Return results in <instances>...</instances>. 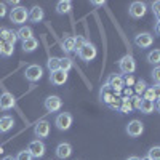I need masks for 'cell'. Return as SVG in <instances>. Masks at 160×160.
I'll use <instances>...</instances> for the list:
<instances>
[{"mask_svg": "<svg viewBox=\"0 0 160 160\" xmlns=\"http://www.w3.org/2000/svg\"><path fill=\"white\" fill-rule=\"evenodd\" d=\"M154 31H155V34H157V35H160V21H157L155 28H154Z\"/></svg>", "mask_w": 160, "mask_h": 160, "instance_id": "cell-40", "label": "cell"}, {"mask_svg": "<svg viewBox=\"0 0 160 160\" xmlns=\"http://www.w3.org/2000/svg\"><path fill=\"white\" fill-rule=\"evenodd\" d=\"M72 10V2L69 0H61L56 3V13L58 15H66V13H71Z\"/></svg>", "mask_w": 160, "mask_h": 160, "instance_id": "cell-19", "label": "cell"}, {"mask_svg": "<svg viewBox=\"0 0 160 160\" xmlns=\"http://www.w3.org/2000/svg\"><path fill=\"white\" fill-rule=\"evenodd\" d=\"M118 112L122 114H131L133 112V104H131V98H120V108H118Z\"/></svg>", "mask_w": 160, "mask_h": 160, "instance_id": "cell-18", "label": "cell"}, {"mask_svg": "<svg viewBox=\"0 0 160 160\" xmlns=\"http://www.w3.org/2000/svg\"><path fill=\"white\" fill-rule=\"evenodd\" d=\"M142 99H146V101H155V95H154V91H152L151 87H148V90L144 91Z\"/></svg>", "mask_w": 160, "mask_h": 160, "instance_id": "cell-34", "label": "cell"}, {"mask_svg": "<svg viewBox=\"0 0 160 160\" xmlns=\"http://www.w3.org/2000/svg\"><path fill=\"white\" fill-rule=\"evenodd\" d=\"M133 87H135V93H136L138 96H142V95H144V91L148 90V83H146L144 80H136Z\"/></svg>", "mask_w": 160, "mask_h": 160, "instance_id": "cell-26", "label": "cell"}, {"mask_svg": "<svg viewBox=\"0 0 160 160\" xmlns=\"http://www.w3.org/2000/svg\"><path fill=\"white\" fill-rule=\"evenodd\" d=\"M7 3H3V2H0V18H5L7 16Z\"/></svg>", "mask_w": 160, "mask_h": 160, "instance_id": "cell-39", "label": "cell"}, {"mask_svg": "<svg viewBox=\"0 0 160 160\" xmlns=\"http://www.w3.org/2000/svg\"><path fill=\"white\" fill-rule=\"evenodd\" d=\"M91 5H95V7H102V5H104V2H96V0H93Z\"/></svg>", "mask_w": 160, "mask_h": 160, "instance_id": "cell-42", "label": "cell"}, {"mask_svg": "<svg viewBox=\"0 0 160 160\" xmlns=\"http://www.w3.org/2000/svg\"><path fill=\"white\" fill-rule=\"evenodd\" d=\"M85 43H87V38H85L83 35H77V37H75V51L82 50V48L85 47Z\"/></svg>", "mask_w": 160, "mask_h": 160, "instance_id": "cell-32", "label": "cell"}, {"mask_svg": "<svg viewBox=\"0 0 160 160\" xmlns=\"http://www.w3.org/2000/svg\"><path fill=\"white\" fill-rule=\"evenodd\" d=\"M152 91H154V95H155V99H160V83H155L151 87Z\"/></svg>", "mask_w": 160, "mask_h": 160, "instance_id": "cell-37", "label": "cell"}, {"mask_svg": "<svg viewBox=\"0 0 160 160\" xmlns=\"http://www.w3.org/2000/svg\"><path fill=\"white\" fill-rule=\"evenodd\" d=\"M155 111L160 114V99H155Z\"/></svg>", "mask_w": 160, "mask_h": 160, "instance_id": "cell-41", "label": "cell"}, {"mask_svg": "<svg viewBox=\"0 0 160 160\" xmlns=\"http://www.w3.org/2000/svg\"><path fill=\"white\" fill-rule=\"evenodd\" d=\"M151 77H152V80H154L155 83H160V66H155V68L152 69Z\"/></svg>", "mask_w": 160, "mask_h": 160, "instance_id": "cell-35", "label": "cell"}, {"mask_svg": "<svg viewBox=\"0 0 160 160\" xmlns=\"http://www.w3.org/2000/svg\"><path fill=\"white\" fill-rule=\"evenodd\" d=\"M148 62H151L154 66H160V50L158 48L148 53Z\"/></svg>", "mask_w": 160, "mask_h": 160, "instance_id": "cell-24", "label": "cell"}, {"mask_svg": "<svg viewBox=\"0 0 160 160\" xmlns=\"http://www.w3.org/2000/svg\"><path fill=\"white\" fill-rule=\"evenodd\" d=\"M13 125H15V118L11 115H2L0 117V133H8Z\"/></svg>", "mask_w": 160, "mask_h": 160, "instance_id": "cell-16", "label": "cell"}, {"mask_svg": "<svg viewBox=\"0 0 160 160\" xmlns=\"http://www.w3.org/2000/svg\"><path fill=\"white\" fill-rule=\"evenodd\" d=\"M28 151H29V154L32 155V158H34V157H35V158H40V157L45 155V144L40 141V139H34V141L29 142Z\"/></svg>", "mask_w": 160, "mask_h": 160, "instance_id": "cell-10", "label": "cell"}, {"mask_svg": "<svg viewBox=\"0 0 160 160\" xmlns=\"http://www.w3.org/2000/svg\"><path fill=\"white\" fill-rule=\"evenodd\" d=\"M154 43V35L149 32H139L135 35V45L139 48H149Z\"/></svg>", "mask_w": 160, "mask_h": 160, "instance_id": "cell-11", "label": "cell"}, {"mask_svg": "<svg viewBox=\"0 0 160 160\" xmlns=\"http://www.w3.org/2000/svg\"><path fill=\"white\" fill-rule=\"evenodd\" d=\"M125 160H141V158L136 157V155H131V157H128V158H125Z\"/></svg>", "mask_w": 160, "mask_h": 160, "instance_id": "cell-43", "label": "cell"}, {"mask_svg": "<svg viewBox=\"0 0 160 160\" xmlns=\"http://www.w3.org/2000/svg\"><path fill=\"white\" fill-rule=\"evenodd\" d=\"M151 8H152V13H154L155 19L160 21V0H155V2H152Z\"/></svg>", "mask_w": 160, "mask_h": 160, "instance_id": "cell-31", "label": "cell"}, {"mask_svg": "<svg viewBox=\"0 0 160 160\" xmlns=\"http://www.w3.org/2000/svg\"><path fill=\"white\" fill-rule=\"evenodd\" d=\"M43 16H45V13H43V10L40 8V7H34L29 11V19L32 22H40V21L43 19Z\"/></svg>", "mask_w": 160, "mask_h": 160, "instance_id": "cell-20", "label": "cell"}, {"mask_svg": "<svg viewBox=\"0 0 160 160\" xmlns=\"http://www.w3.org/2000/svg\"><path fill=\"white\" fill-rule=\"evenodd\" d=\"M42 75H43V69L40 68L38 64H31V66H28L26 68V72H24V77L29 80V82H38L40 78H42Z\"/></svg>", "mask_w": 160, "mask_h": 160, "instance_id": "cell-6", "label": "cell"}, {"mask_svg": "<svg viewBox=\"0 0 160 160\" xmlns=\"http://www.w3.org/2000/svg\"><path fill=\"white\" fill-rule=\"evenodd\" d=\"M56 157L58 158H61V160H64V158H68V157H71V154H72V146L69 144V142H59L58 146H56Z\"/></svg>", "mask_w": 160, "mask_h": 160, "instance_id": "cell-15", "label": "cell"}, {"mask_svg": "<svg viewBox=\"0 0 160 160\" xmlns=\"http://www.w3.org/2000/svg\"><path fill=\"white\" fill-rule=\"evenodd\" d=\"M34 135L37 138H47L50 135V123L47 120H40V122L34 127Z\"/></svg>", "mask_w": 160, "mask_h": 160, "instance_id": "cell-14", "label": "cell"}, {"mask_svg": "<svg viewBox=\"0 0 160 160\" xmlns=\"http://www.w3.org/2000/svg\"><path fill=\"white\" fill-rule=\"evenodd\" d=\"M123 82H125V85H128V87H133V85H135V82H136V80L133 78V75H127V77L123 78Z\"/></svg>", "mask_w": 160, "mask_h": 160, "instance_id": "cell-38", "label": "cell"}, {"mask_svg": "<svg viewBox=\"0 0 160 160\" xmlns=\"http://www.w3.org/2000/svg\"><path fill=\"white\" fill-rule=\"evenodd\" d=\"M104 85H108L111 90H114L115 93V96L118 95L120 91H122L125 88V82H123V77L122 75H118V74H111L108 78H106V83Z\"/></svg>", "mask_w": 160, "mask_h": 160, "instance_id": "cell-3", "label": "cell"}, {"mask_svg": "<svg viewBox=\"0 0 160 160\" xmlns=\"http://www.w3.org/2000/svg\"><path fill=\"white\" fill-rule=\"evenodd\" d=\"M61 48H62L64 53H72V51H75V37H72V35L64 37L62 42H61Z\"/></svg>", "mask_w": 160, "mask_h": 160, "instance_id": "cell-17", "label": "cell"}, {"mask_svg": "<svg viewBox=\"0 0 160 160\" xmlns=\"http://www.w3.org/2000/svg\"><path fill=\"white\" fill-rule=\"evenodd\" d=\"M18 35V40H21V42H24V40H28L32 37V29L29 28V26H21L19 31L16 32Z\"/></svg>", "mask_w": 160, "mask_h": 160, "instance_id": "cell-22", "label": "cell"}, {"mask_svg": "<svg viewBox=\"0 0 160 160\" xmlns=\"http://www.w3.org/2000/svg\"><path fill=\"white\" fill-rule=\"evenodd\" d=\"M118 71L125 74V75H131L136 71V61L131 55H125L123 58H120L118 61Z\"/></svg>", "mask_w": 160, "mask_h": 160, "instance_id": "cell-2", "label": "cell"}, {"mask_svg": "<svg viewBox=\"0 0 160 160\" xmlns=\"http://www.w3.org/2000/svg\"><path fill=\"white\" fill-rule=\"evenodd\" d=\"M13 53H15V47L13 45H10V43H3V47H2V51H0V55L2 56H5V58H10Z\"/></svg>", "mask_w": 160, "mask_h": 160, "instance_id": "cell-28", "label": "cell"}, {"mask_svg": "<svg viewBox=\"0 0 160 160\" xmlns=\"http://www.w3.org/2000/svg\"><path fill=\"white\" fill-rule=\"evenodd\" d=\"M3 43H5V40H0V51H2V47H3Z\"/></svg>", "mask_w": 160, "mask_h": 160, "instance_id": "cell-45", "label": "cell"}, {"mask_svg": "<svg viewBox=\"0 0 160 160\" xmlns=\"http://www.w3.org/2000/svg\"><path fill=\"white\" fill-rule=\"evenodd\" d=\"M131 104H133V109L139 111V109H141V104H142V96H138V95H135V96L131 98Z\"/></svg>", "mask_w": 160, "mask_h": 160, "instance_id": "cell-33", "label": "cell"}, {"mask_svg": "<svg viewBox=\"0 0 160 160\" xmlns=\"http://www.w3.org/2000/svg\"><path fill=\"white\" fill-rule=\"evenodd\" d=\"M29 19V11L26 10L24 7H16V8H11L10 10V21L13 24H18V26H22L26 21Z\"/></svg>", "mask_w": 160, "mask_h": 160, "instance_id": "cell-1", "label": "cell"}, {"mask_svg": "<svg viewBox=\"0 0 160 160\" xmlns=\"http://www.w3.org/2000/svg\"><path fill=\"white\" fill-rule=\"evenodd\" d=\"M146 11H148V5L144 2H133L128 8V15L135 19H139L146 15Z\"/></svg>", "mask_w": 160, "mask_h": 160, "instance_id": "cell-8", "label": "cell"}, {"mask_svg": "<svg viewBox=\"0 0 160 160\" xmlns=\"http://www.w3.org/2000/svg\"><path fill=\"white\" fill-rule=\"evenodd\" d=\"M37 47H38V42H37L35 37H31V38H28V40H24V42H22V50H24L26 53L35 51Z\"/></svg>", "mask_w": 160, "mask_h": 160, "instance_id": "cell-21", "label": "cell"}, {"mask_svg": "<svg viewBox=\"0 0 160 160\" xmlns=\"http://www.w3.org/2000/svg\"><path fill=\"white\" fill-rule=\"evenodd\" d=\"M16 160H32V155L29 154V151H21L16 155Z\"/></svg>", "mask_w": 160, "mask_h": 160, "instance_id": "cell-36", "label": "cell"}, {"mask_svg": "<svg viewBox=\"0 0 160 160\" xmlns=\"http://www.w3.org/2000/svg\"><path fill=\"white\" fill-rule=\"evenodd\" d=\"M50 82L56 87H61L68 82V72L64 71H55V72H50Z\"/></svg>", "mask_w": 160, "mask_h": 160, "instance_id": "cell-13", "label": "cell"}, {"mask_svg": "<svg viewBox=\"0 0 160 160\" xmlns=\"http://www.w3.org/2000/svg\"><path fill=\"white\" fill-rule=\"evenodd\" d=\"M148 157L149 160H160V146H154V148H151L148 151Z\"/></svg>", "mask_w": 160, "mask_h": 160, "instance_id": "cell-27", "label": "cell"}, {"mask_svg": "<svg viewBox=\"0 0 160 160\" xmlns=\"http://www.w3.org/2000/svg\"><path fill=\"white\" fill-rule=\"evenodd\" d=\"M55 125H56V128L61 130V131H68V130L72 127V115H71L69 112H61V114H58L56 118H55Z\"/></svg>", "mask_w": 160, "mask_h": 160, "instance_id": "cell-5", "label": "cell"}, {"mask_svg": "<svg viewBox=\"0 0 160 160\" xmlns=\"http://www.w3.org/2000/svg\"><path fill=\"white\" fill-rule=\"evenodd\" d=\"M15 104H16V99L13 96V93L3 91L0 95V111H10L15 108Z\"/></svg>", "mask_w": 160, "mask_h": 160, "instance_id": "cell-12", "label": "cell"}, {"mask_svg": "<svg viewBox=\"0 0 160 160\" xmlns=\"http://www.w3.org/2000/svg\"><path fill=\"white\" fill-rule=\"evenodd\" d=\"M141 160H149V158H148V157H142V158H141Z\"/></svg>", "mask_w": 160, "mask_h": 160, "instance_id": "cell-47", "label": "cell"}, {"mask_svg": "<svg viewBox=\"0 0 160 160\" xmlns=\"http://www.w3.org/2000/svg\"><path fill=\"white\" fill-rule=\"evenodd\" d=\"M47 68L50 72H55V71H59L61 69V58H56V56H51L48 61H47Z\"/></svg>", "mask_w": 160, "mask_h": 160, "instance_id": "cell-23", "label": "cell"}, {"mask_svg": "<svg viewBox=\"0 0 160 160\" xmlns=\"http://www.w3.org/2000/svg\"><path fill=\"white\" fill-rule=\"evenodd\" d=\"M127 135L130 136V138H138V136H141L142 133H144V123L141 122V120H131V122L127 125Z\"/></svg>", "mask_w": 160, "mask_h": 160, "instance_id": "cell-7", "label": "cell"}, {"mask_svg": "<svg viewBox=\"0 0 160 160\" xmlns=\"http://www.w3.org/2000/svg\"><path fill=\"white\" fill-rule=\"evenodd\" d=\"M16 40H18V35H16V32H13L11 29H8V34H7V37H5V42H7V43H10V45H13V47H15V43H16Z\"/></svg>", "mask_w": 160, "mask_h": 160, "instance_id": "cell-30", "label": "cell"}, {"mask_svg": "<svg viewBox=\"0 0 160 160\" xmlns=\"http://www.w3.org/2000/svg\"><path fill=\"white\" fill-rule=\"evenodd\" d=\"M43 108L47 109V112H58L61 108H62V99L59 98V96H56V95H51V96H48L47 99H45V102H43Z\"/></svg>", "mask_w": 160, "mask_h": 160, "instance_id": "cell-9", "label": "cell"}, {"mask_svg": "<svg viewBox=\"0 0 160 160\" xmlns=\"http://www.w3.org/2000/svg\"><path fill=\"white\" fill-rule=\"evenodd\" d=\"M3 160H16L13 155H7V157H3Z\"/></svg>", "mask_w": 160, "mask_h": 160, "instance_id": "cell-44", "label": "cell"}, {"mask_svg": "<svg viewBox=\"0 0 160 160\" xmlns=\"http://www.w3.org/2000/svg\"><path fill=\"white\" fill-rule=\"evenodd\" d=\"M3 152V148H2V144H0V154H2Z\"/></svg>", "mask_w": 160, "mask_h": 160, "instance_id": "cell-46", "label": "cell"}, {"mask_svg": "<svg viewBox=\"0 0 160 160\" xmlns=\"http://www.w3.org/2000/svg\"><path fill=\"white\" fill-rule=\"evenodd\" d=\"M72 66H74V62H72L71 58H61V71L69 72L72 69Z\"/></svg>", "mask_w": 160, "mask_h": 160, "instance_id": "cell-29", "label": "cell"}, {"mask_svg": "<svg viewBox=\"0 0 160 160\" xmlns=\"http://www.w3.org/2000/svg\"><path fill=\"white\" fill-rule=\"evenodd\" d=\"M77 55H78V58L82 59V61H93L96 58V55H98V50H96V47L93 45V43H90V42H87L85 43V47L82 48V50H78L77 51Z\"/></svg>", "mask_w": 160, "mask_h": 160, "instance_id": "cell-4", "label": "cell"}, {"mask_svg": "<svg viewBox=\"0 0 160 160\" xmlns=\"http://www.w3.org/2000/svg\"><path fill=\"white\" fill-rule=\"evenodd\" d=\"M139 111L142 114H152L155 111V101H146V99H142V104H141Z\"/></svg>", "mask_w": 160, "mask_h": 160, "instance_id": "cell-25", "label": "cell"}]
</instances>
